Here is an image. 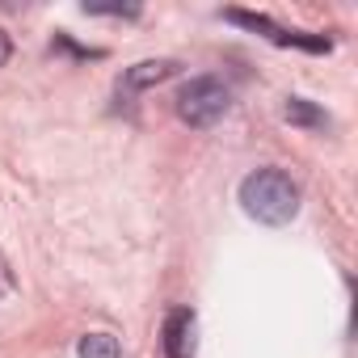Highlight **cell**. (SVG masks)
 <instances>
[{"label":"cell","instance_id":"1","mask_svg":"<svg viewBox=\"0 0 358 358\" xmlns=\"http://www.w3.org/2000/svg\"><path fill=\"white\" fill-rule=\"evenodd\" d=\"M241 203L257 224H291L299 211V186L282 169H257L241 182Z\"/></svg>","mask_w":358,"mask_h":358},{"label":"cell","instance_id":"2","mask_svg":"<svg viewBox=\"0 0 358 358\" xmlns=\"http://www.w3.org/2000/svg\"><path fill=\"white\" fill-rule=\"evenodd\" d=\"M228 101H232V93H228L224 80L199 76L177 93V114H182V122H190V127H211V122H220L228 114Z\"/></svg>","mask_w":358,"mask_h":358},{"label":"cell","instance_id":"3","mask_svg":"<svg viewBox=\"0 0 358 358\" xmlns=\"http://www.w3.org/2000/svg\"><path fill=\"white\" fill-rule=\"evenodd\" d=\"M164 354L169 358H194V312L173 308L164 320Z\"/></svg>","mask_w":358,"mask_h":358},{"label":"cell","instance_id":"4","mask_svg":"<svg viewBox=\"0 0 358 358\" xmlns=\"http://www.w3.org/2000/svg\"><path fill=\"white\" fill-rule=\"evenodd\" d=\"M173 72H177L173 59H148V64H135V68L122 76V85H127V89H152V85L169 80Z\"/></svg>","mask_w":358,"mask_h":358},{"label":"cell","instance_id":"5","mask_svg":"<svg viewBox=\"0 0 358 358\" xmlns=\"http://www.w3.org/2000/svg\"><path fill=\"white\" fill-rule=\"evenodd\" d=\"M80 358H122V350H118V341L110 337V333H89V337H80V350H76Z\"/></svg>","mask_w":358,"mask_h":358},{"label":"cell","instance_id":"6","mask_svg":"<svg viewBox=\"0 0 358 358\" xmlns=\"http://www.w3.org/2000/svg\"><path fill=\"white\" fill-rule=\"evenodd\" d=\"M287 122H295V127H324L329 118L312 106V101H303V97H291L287 101Z\"/></svg>","mask_w":358,"mask_h":358},{"label":"cell","instance_id":"7","mask_svg":"<svg viewBox=\"0 0 358 358\" xmlns=\"http://www.w3.org/2000/svg\"><path fill=\"white\" fill-rule=\"evenodd\" d=\"M9 55H13V47H9V34H5V30H0V64H5Z\"/></svg>","mask_w":358,"mask_h":358}]
</instances>
